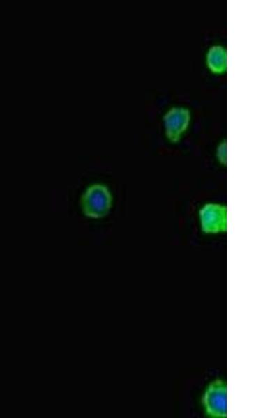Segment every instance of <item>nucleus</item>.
Masks as SVG:
<instances>
[{
    "mask_svg": "<svg viewBox=\"0 0 279 418\" xmlns=\"http://www.w3.org/2000/svg\"><path fill=\"white\" fill-rule=\"evenodd\" d=\"M198 215L201 230L205 234L216 235L226 231L227 210L224 205L206 203L199 208Z\"/></svg>",
    "mask_w": 279,
    "mask_h": 418,
    "instance_id": "nucleus-3",
    "label": "nucleus"
},
{
    "mask_svg": "<svg viewBox=\"0 0 279 418\" xmlns=\"http://www.w3.org/2000/svg\"><path fill=\"white\" fill-rule=\"evenodd\" d=\"M113 203V196L110 188L103 183L89 185L80 198L82 213L91 219H101L110 212Z\"/></svg>",
    "mask_w": 279,
    "mask_h": 418,
    "instance_id": "nucleus-1",
    "label": "nucleus"
},
{
    "mask_svg": "<svg viewBox=\"0 0 279 418\" xmlns=\"http://www.w3.org/2000/svg\"><path fill=\"white\" fill-rule=\"evenodd\" d=\"M207 63L210 69L217 73L222 72L225 67V52L222 47H213L207 54Z\"/></svg>",
    "mask_w": 279,
    "mask_h": 418,
    "instance_id": "nucleus-5",
    "label": "nucleus"
},
{
    "mask_svg": "<svg viewBox=\"0 0 279 418\" xmlns=\"http://www.w3.org/2000/svg\"><path fill=\"white\" fill-rule=\"evenodd\" d=\"M164 121L167 138L171 142H177L188 126V111L183 108H174L166 114Z\"/></svg>",
    "mask_w": 279,
    "mask_h": 418,
    "instance_id": "nucleus-4",
    "label": "nucleus"
},
{
    "mask_svg": "<svg viewBox=\"0 0 279 418\" xmlns=\"http://www.w3.org/2000/svg\"><path fill=\"white\" fill-rule=\"evenodd\" d=\"M201 404L204 415L210 418L227 417V382L222 378H216L205 387Z\"/></svg>",
    "mask_w": 279,
    "mask_h": 418,
    "instance_id": "nucleus-2",
    "label": "nucleus"
}]
</instances>
